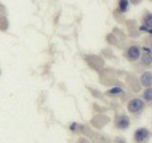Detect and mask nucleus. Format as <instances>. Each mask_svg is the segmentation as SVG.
I'll list each match as a JSON object with an SVG mask.
<instances>
[{
    "instance_id": "1",
    "label": "nucleus",
    "mask_w": 152,
    "mask_h": 143,
    "mask_svg": "<svg viewBox=\"0 0 152 143\" xmlns=\"http://www.w3.org/2000/svg\"><path fill=\"white\" fill-rule=\"evenodd\" d=\"M144 107V102L140 99H132L131 101L128 103V111L131 113H137Z\"/></svg>"
},
{
    "instance_id": "9",
    "label": "nucleus",
    "mask_w": 152,
    "mask_h": 143,
    "mask_svg": "<svg viewBox=\"0 0 152 143\" xmlns=\"http://www.w3.org/2000/svg\"><path fill=\"white\" fill-rule=\"evenodd\" d=\"M120 92H121L120 89H113L110 91V93H112V94H117V93H120Z\"/></svg>"
},
{
    "instance_id": "2",
    "label": "nucleus",
    "mask_w": 152,
    "mask_h": 143,
    "mask_svg": "<svg viewBox=\"0 0 152 143\" xmlns=\"http://www.w3.org/2000/svg\"><path fill=\"white\" fill-rule=\"evenodd\" d=\"M147 136H148V132L146 129H139L135 133V139L138 142H142L146 139Z\"/></svg>"
},
{
    "instance_id": "8",
    "label": "nucleus",
    "mask_w": 152,
    "mask_h": 143,
    "mask_svg": "<svg viewBox=\"0 0 152 143\" xmlns=\"http://www.w3.org/2000/svg\"><path fill=\"white\" fill-rule=\"evenodd\" d=\"M142 61H144V63H145V64H150V62H151L150 55L149 54H145L144 57H142Z\"/></svg>"
},
{
    "instance_id": "5",
    "label": "nucleus",
    "mask_w": 152,
    "mask_h": 143,
    "mask_svg": "<svg viewBox=\"0 0 152 143\" xmlns=\"http://www.w3.org/2000/svg\"><path fill=\"white\" fill-rule=\"evenodd\" d=\"M117 124H118V126L120 128L126 129V128H127L128 126H129V119H128L126 116H123V117H121L120 119H119Z\"/></svg>"
},
{
    "instance_id": "4",
    "label": "nucleus",
    "mask_w": 152,
    "mask_h": 143,
    "mask_svg": "<svg viewBox=\"0 0 152 143\" xmlns=\"http://www.w3.org/2000/svg\"><path fill=\"white\" fill-rule=\"evenodd\" d=\"M151 79H152L151 73H149V72L145 73L144 74L142 75V77H141L142 84L144 85V86H146V87H149V86L151 85Z\"/></svg>"
},
{
    "instance_id": "7",
    "label": "nucleus",
    "mask_w": 152,
    "mask_h": 143,
    "mask_svg": "<svg viewBox=\"0 0 152 143\" xmlns=\"http://www.w3.org/2000/svg\"><path fill=\"white\" fill-rule=\"evenodd\" d=\"M127 5H128V1L127 0H121L120 1V9L121 11H126V8H127Z\"/></svg>"
},
{
    "instance_id": "3",
    "label": "nucleus",
    "mask_w": 152,
    "mask_h": 143,
    "mask_svg": "<svg viewBox=\"0 0 152 143\" xmlns=\"http://www.w3.org/2000/svg\"><path fill=\"white\" fill-rule=\"evenodd\" d=\"M139 56H140V50L138 49L137 47L133 46L128 50V57H129L131 60H136L138 59Z\"/></svg>"
},
{
    "instance_id": "6",
    "label": "nucleus",
    "mask_w": 152,
    "mask_h": 143,
    "mask_svg": "<svg viewBox=\"0 0 152 143\" xmlns=\"http://www.w3.org/2000/svg\"><path fill=\"white\" fill-rule=\"evenodd\" d=\"M144 97H145V98L147 100V101H150V100L152 99V90L151 89L146 90L145 92V94H144Z\"/></svg>"
}]
</instances>
